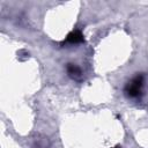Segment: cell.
Returning a JSON list of instances; mask_svg holds the SVG:
<instances>
[{"label":"cell","instance_id":"6da1fadb","mask_svg":"<svg viewBox=\"0 0 148 148\" xmlns=\"http://www.w3.org/2000/svg\"><path fill=\"white\" fill-rule=\"evenodd\" d=\"M142 88H143V75L136 74L125 84L124 92L130 98H138L142 94Z\"/></svg>","mask_w":148,"mask_h":148},{"label":"cell","instance_id":"7a4b0ae2","mask_svg":"<svg viewBox=\"0 0 148 148\" xmlns=\"http://www.w3.org/2000/svg\"><path fill=\"white\" fill-rule=\"evenodd\" d=\"M65 42L69 43V44H79V43L84 42V37H83V35L80 30H73L72 32H69L67 35Z\"/></svg>","mask_w":148,"mask_h":148},{"label":"cell","instance_id":"3957f363","mask_svg":"<svg viewBox=\"0 0 148 148\" xmlns=\"http://www.w3.org/2000/svg\"><path fill=\"white\" fill-rule=\"evenodd\" d=\"M66 72H67V74L71 76V77H73V79H77L80 75H81V68L77 66V65H75V64H67V66H66Z\"/></svg>","mask_w":148,"mask_h":148},{"label":"cell","instance_id":"277c9868","mask_svg":"<svg viewBox=\"0 0 148 148\" xmlns=\"http://www.w3.org/2000/svg\"><path fill=\"white\" fill-rule=\"evenodd\" d=\"M113 148H121L120 146H116V147H113Z\"/></svg>","mask_w":148,"mask_h":148}]
</instances>
